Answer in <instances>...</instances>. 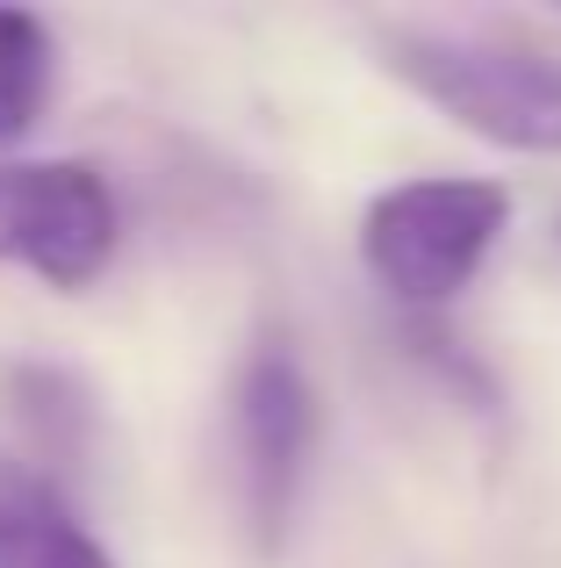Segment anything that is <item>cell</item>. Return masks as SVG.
Here are the masks:
<instances>
[{
    "label": "cell",
    "mask_w": 561,
    "mask_h": 568,
    "mask_svg": "<svg viewBox=\"0 0 561 568\" xmlns=\"http://www.w3.org/2000/svg\"><path fill=\"white\" fill-rule=\"evenodd\" d=\"M381 65L504 152H561V43L511 29H381Z\"/></svg>",
    "instance_id": "cell-1"
},
{
    "label": "cell",
    "mask_w": 561,
    "mask_h": 568,
    "mask_svg": "<svg viewBox=\"0 0 561 568\" xmlns=\"http://www.w3.org/2000/svg\"><path fill=\"white\" fill-rule=\"evenodd\" d=\"M511 194L497 181H404L381 187L360 216V260L396 303L439 310L482 274L490 245L504 237Z\"/></svg>",
    "instance_id": "cell-2"
},
{
    "label": "cell",
    "mask_w": 561,
    "mask_h": 568,
    "mask_svg": "<svg viewBox=\"0 0 561 568\" xmlns=\"http://www.w3.org/2000/svg\"><path fill=\"white\" fill-rule=\"evenodd\" d=\"M231 439H238V489L245 518L259 540H280L295 518L309 475V446H317V388L288 338H259L238 367V396H231Z\"/></svg>",
    "instance_id": "cell-3"
},
{
    "label": "cell",
    "mask_w": 561,
    "mask_h": 568,
    "mask_svg": "<svg viewBox=\"0 0 561 568\" xmlns=\"http://www.w3.org/2000/svg\"><path fill=\"white\" fill-rule=\"evenodd\" d=\"M115 252V194L80 159L0 166V260L43 274L51 288H86Z\"/></svg>",
    "instance_id": "cell-4"
},
{
    "label": "cell",
    "mask_w": 561,
    "mask_h": 568,
    "mask_svg": "<svg viewBox=\"0 0 561 568\" xmlns=\"http://www.w3.org/2000/svg\"><path fill=\"white\" fill-rule=\"evenodd\" d=\"M0 568H115L86 526H72L51 497H0Z\"/></svg>",
    "instance_id": "cell-5"
},
{
    "label": "cell",
    "mask_w": 561,
    "mask_h": 568,
    "mask_svg": "<svg viewBox=\"0 0 561 568\" xmlns=\"http://www.w3.org/2000/svg\"><path fill=\"white\" fill-rule=\"evenodd\" d=\"M51 87V37L37 14L0 8V138H22Z\"/></svg>",
    "instance_id": "cell-6"
}]
</instances>
